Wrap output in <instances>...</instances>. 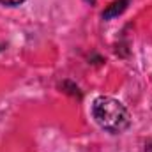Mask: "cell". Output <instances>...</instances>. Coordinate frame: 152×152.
<instances>
[{
	"mask_svg": "<svg viewBox=\"0 0 152 152\" xmlns=\"http://www.w3.org/2000/svg\"><path fill=\"white\" fill-rule=\"evenodd\" d=\"M92 117L104 131L113 134L124 133L131 124V115L127 108L120 101L106 96H101L92 103Z\"/></svg>",
	"mask_w": 152,
	"mask_h": 152,
	"instance_id": "cell-1",
	"label": "cell"
},
{
	"mask_svg": "<svg viewBox=\"0 0 152 152\" xmlns=\"http://www.w3.org/2000/svg\"><path fill=\"white\" fill-rule=\"evenodd\" d=\"M127 4H129V0H115V2H112V4L103 11V18H104V20H110V18H115V16L122 14V12L126 11Z\"/></svg>",
	"mask_w": 152,
	"mask_h": 152,
	"instance_id": "cell-2",
	"label": "cell"
},
{
	"mask_svg": "<svg viewBox=\"0 0 152 152\" xmlns=\"http://www.w3.org/2000/svg\"><path fill=\"white\" fill-rule=\"evenodd\" d=\"M21 2H25V0H0L2 5H9V7H12V5H20Z\"/></svg>",
	"mask_w": 152,
	"mask_h": 152,
	"instance_id": "cell-3",
	"label": "cell"
},
{
	"mask_svg": "<svg viewBox=\"0 0 152 152\" xmlns=\"http://www.w3.org/2000/svg\"><path fill=\"white\" fill-rule=\"evenodd\" d=\"M145 152H152V140H147V143H145Z\"/></svg>",
	"mask_w": 152,
	"mask_h": 152,
	"instance_id": "cell-4",
	"label": "cell"
},
{
	"mask_svg": "<svg viewBox=\"0 0 152 152\" xmlns=\"http://www.w3.org/2000/svg\"><path fill=\"white\" fill-rule=\"evenodd\" d=\"M90 2H94V0H90Z\"/></svg>",
	"mask_w": 152,
	"mask_h": 152,
	"instance_id": "cell-5",
	"label": "cell"
}]
</instances>
